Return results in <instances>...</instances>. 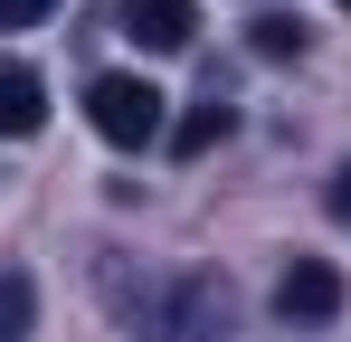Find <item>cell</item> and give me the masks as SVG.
I'll return each mask as SVG.
<instances>
[{
  "mask_svg": "<svg viewBox=\"0 0 351 342\" xmlns=\"http://www.w3.org/2000/svg\"><path fill=\"white\" fill-rule=\"evenodd\" d=\"M247 48H256V57H304V19H285V10L247 19Z\"/></svg>",
  "mask_w": 351,
  "mask_h": 342,
  "instance_id": "ba28073f",
  "label": "cell"
},
{
  "mask_svg": "<svg viewBox=\"0 0 351 342\" xmlns=\"http://www.w3.org/2000/svg\"><path fill=\"white\" fill-rule=\"evenodd\" d=\"M342 10H351V0H342Z\"/></svg>",
  "mask_w": 351,
  "mask_h": 342,
  "instance_id": "8fae6325",
  "label": "cell"
},
{
  "mask_svg": "<svg viewBox=\"0 0 351 342\" xmlns=\"http://www.w3.org/2000/svg\"><path fill=\"white\" fill-rule=\"evenodd\" d=\"M276 314H285V323H332V314H342V276H332L323 257H294L285 285H276Z\"/></svg>",
  "mask_w": 351,
  "mask_h": 342,
  "instance_id": "3957f363",
  "label": "cell"
},
{
  "mask_svg": "<svg viewBox=\"0 0 351 342\" xmlns=\"http://www.w3.org/2000/svg\"><path fill=\"white\" fill-rule=\"evenodd\" d=\"M105 304H114L123 323L143 342H219L228 333V285L219 276H133L123 257H105Z\"/></svg>",
  "mask_w": 351,
  "mask_h": 342,
  "instance_id": "6da1fadb",
  "label": "cell"
},
{
  "mask_svg": "<svg viewBox=\"0 0 351 342\" xmlns=\"http://www.w3.org/2000/svg\"><path fill=\"white\" fill-rule=\"evenodd\" d=\"M58 0H0V29H29V19H48Z\"/></svg>",
  "mask_w": 351,
  "mask_h": 342,
  "instance_id": "9c48e42d",
  "label": "cell"
},
{
  "mask_svg": "<svg viewBox=\"0 0 351 342\" xmlns=\"http://www.w3.org/2000/svg\"><path fill=\"white\" fill-rule=\"evenodd\" d=\"M162 105H171V95H162L152 76H95V86H86V124H95L114 152L162 143V133H171V114H162Z\"/></svg>",
  "mask_w": 351,
  "mask_h": 342,
  "instance_id": "7a4b0ae2",
  "label": "cell"
},
{
  "mask_svg": "<svg viewBox=\"0 0 351 342\" xmlns=\"http://www.w3.org/2000/svg\"><path fill=\"white\" fill-rule=\"evenodd\" d=\"M228 124H237V114L219 105V95H209V105H190V114L171 124V152H180V162H199L209 143H228Z\"/></svg>",
  "mask_w": 351,
  "mask_h": 342,
  "instance_id": "8992f818",
  "label": "cell"
},
{
  "mask_svg": "<svg viewBox=\"0 0 351 342\" xmlns=\"http://www.w3.org/2000/svg\"><path fill=\"white\" fill-rule=\"evenodd\" d=\"M48 124V86H38V67H0V143H29Z\"/></svg>",
  "mask_w": 351,
  "mask_h": 342,
  "instance_id": "5b68a950",
  "label": "cell"
},
{
  "mask_svg": "<svg viewBox=\"0 0 351 342\" xmlns=\"http://www.w3.org/2000/svg\"><path fill=\"white\" fill-rule=\"evenodd\" d=\"M332 219H342V228H351V162H342V171H332Z\"/></svg>",
  "mask_w": 351,
  "mask_h": 342,
  "instance_id": "30bf717a",
  "label": "cell"
},
{
  "mask_svg": "<svg viewBox=\"0 0 351 342\" xmlns=\"http://www.w3.org/2000/svg\"><path fill=\"white\" fill-rule=\"evenodd\" d=\"M29 323H38V285L19 266H0V342H29Z\"/></svg>",
  "mask_w": 351,
  "mask_h": 342,
  "instance_id": "52a82bcc",
  "label": "cell"
},
{
  "mask_svg": "<svg viewBox=\"0 0 351 342\" xmlns=\"http://www.w3.org/2000/svg\"><path fill=\"white\" fill-rule=\"evenodd\" d=\"M190 29H199V0H123V38H143V48H190Z\"/></svg>",
  "mask_w": 351,
  "mask_h": 342,
  "instance_id": "277c9868",
  "label": "cell"
}]
</instances>
